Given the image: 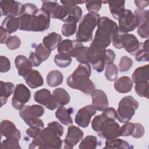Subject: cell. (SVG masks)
I'll return each instance as SVG.
<instances>
[{
	"instance_id": "50",
	"label": "cell",
	"mask_w": 149,
	"mask_h": 149,
	"mask_svg": "<svg viewBox=\"0 0 149 149\" xmlns=\"http://www.w3.org/2000/svg\"><path fill=\"white\" fill-rule=\"evenodd\" d=\"M134 130L131 136L133 138H136V139L142 137L145 132L143 126L139 123H134Z\"/></svg>"
},
{
	"instance_id": "21",
	"label": "cell",
	"mask_w": 149,
	"mask_h": 149,
	"mask_svg": "<svg viewBox=\"0 0 149 149\" xmlns=\"http://www.w3.org/2000/svg\"><path fill=\"white\" fill-rule=\"evenodd\" d=\"M23 78L28 86L31 88H38L42 86L44 84L43 77L40 73L36 70L32 69Z\"/></svg>"
},
{
	"instance_id": "31",
	"label": "cell",
	"mask_w": 149,
	"mask_h": 149,
	"mask_svg": "<svg viewBox=\"0 0 149 149\" xmlns=\"http://www.w3.org/2000/svg\"><path fill=\"white\" fill-rule=\"evenodd\" d=\"M148 40L144 42H140L138 50L135 54V59L137 62H148L149 61Z\"/></svg>"
},
{
	"instance_id": "32",
	"label": "cell",
	"mask_w": 149,
	"mask_h": 149,
	"mask_svg": "<svg viewBox=\"0 0 149 149\" xmlns=\"http://www.w3.org/2000/svg\"><path fill=\"white\" fill-rule=\"evenodd\" d=\"M63 76L62 73L57 70H54L48 73L47 76V83L51 87H55L63 82Z\"/></svg>"
},
{
	"instance_id": "4",
	"label": "cell",
	"mask_w": 149,
	"mask_h": 149,
	"mask_svg": "<svg viewBox=\"0 0 149 149\" xmlns=\"http://www.w3.org/2000/svg\"><path fill=\"white\" fill-rule=\"evenodd\" d=\"M100 16L97 13H88L81 19L76 33V38L80 42H87L93 39V33L97 26Z\"/></svg>"
},
{
	"instance_id": "30",
	"label": "cell",
	"mask_w": 149,
	"mask_h": 149,
	"mask_svg": "<svg viewBox=\"0 0 149 149\" xmlns=\"http://www.w3.org/2000/svg\"><path fill=\"white\" fill-rule=\"evenodd\" d=\"M78 22L73 17H69L66 19L61 29L62 34L66 37L73 35L77 30V23Z\"/></svg>"
},
{
	"instance_id": "13",
	"label": "cell",
	"mask_w": 149,
	"mask_h": 149,
	"mask_svg": "<svg viewBox=\"0 0 149 149\" xmlns=\"http://www.w3.org/2000/svg\"><path fill=\"white\" fill-rule=\"evenodd\" d=\"M38 10L37 7L33 3H26L23 5L21 13L19 16L20 19V30L29 31L31 19Z\"/></svg>"
},
{
	"instance_id": "55",
	"label": "cell",
	"mask_w": 149,
	"mask_h": 149,
	"mask_svg": "<svg viewBox=\"0 0 149 149\" xmlns=\"http://www.w3.org/2000/svg\"><path fill=\"white\" fill-rule=\"evenodd\" d=\"M29 60L30 61V62H31L32 66L33 67H37L39 66L41 64V62L38 59V58L36 56V54L34 52H31L30 55H29Z\"/></svg>"
},
{
	"instance_id": "37",
	"label": "cell",
	"mask_w": 149,
	"mask_h": 149,
	"mask_svg": "<svg viewBox=\"0 0 149 149\" xmlns=\"http://www.w3.org/2000/svg\"><path fill=\"white\" fill-rule=\"evenodd\" d=\"M34 53L38 59L43 62L49 58L51 51L45 47L42 43H40L36 46Z\"/></svg>"
},
{
	"instance_id": "44",
	"label": "cell",
	"mask_w": 149,
	"mask_h": 149,
	"mask_svg": "<svg viewBox=\"0 0 149 149\" xmlns=\"http://www.w3.org/2000/svg\"><path fill=\"white\" fill-rule=\"evenodd\" d=\"M134 125L132 122H126L120 127V136L127 137L131 136L133 132Z\"/></svg>"
},
{
	"instance_id": "14",
	"label": "cell",
	"mask_w": 149,
	"mask_h": 149,
	"mask_svg": "<svg viewBox=\"0 0 149 149\" xmlns=\"http://www.w3.org/2000/svg\"><path fill=\"white\" fill-rule=\"evenodd\" d=\"M96 111L92 105L82 107L77 111L75 115V123L81 127H87L89 125L92 116L95 114Z\"/></svg>"
},
{
	"instance_id": "27",
	"label": "cell",
	"mask_w": 149,
	"mask_h": 149,
	"mask_svg": "<svg viewBox=\"0 0 149 149\" xmlns=\"http://www.w3.org/2000/svg\"><path fill=\"white\" fill-rule=\"evenodd\" d=\"M82 42L77 40H70L65 39L61 41L58 47V53H65L70 56L73 51L79 46L82 45Z\"/></svg>"
},
{
	"instance_id": "1",
	"label": "cell",
	"mask_w": 149,
	"mask_h": 149,
	"mask_svg": "<svg viewBox=\"0 0 149 149\" xmlns=\"http://www.w3.org/2000/svg\"><path fill=\"white\" fill-rule=\"evenodd\" d=\"M91 74L90 64L80 63L72 74L68 76L66 83L73 89L80 90L86 95L91 94L95 88L94 83L90 79Z\"/></svg>"
},
{
	"instance_id": "25",
	"label": "cell",
	"mask_w": 149,
	"mask_h": 149,
	"mask_svg": "<svg viewBox=\"0 0 149 149\" xmlns=\"http://www.w3.org/2000/svg\"><path fill=\"white\" fill-rule=\"evenodd\" d=\"M61 41L62 36L55 32L49 33L42 39V44L51 51L58 48Z\"/></svg>"
},
{
	"instance_id": "47",
	"label": "cell",
	"mask_w": 149,
	"mask_h": 149,
	"mask_svg": "<svg viewBox=\"0 0 149 149\" xmlns=\"http://www.w3.org/2000/svg\"><path fill=\"white\" fill-rule=\"evenodd\" d=\"M139 20V24L148 21V11L144 9H137L134 10V13Z\"/></svg>"
},
{
	"instance_id": "43",
	"label": "cell",
	"mask_w": 149,
	"mask_h": 149,
	"mask_svg": "<svg viewBox=\"0 0 149 149\" xmlns=\"http://www.w3.org/2000/svg\"><path fill=\"white\" fill-rule=\"evenodd\" d=\"M106 119L108 118H107L102 113L95 116L91 122L92 129L97 132H99L101 128L102 123Z\"/></svg>"
},
{
	"instance_id": "24",
	"label": "cell",
	"mask_w": 149,
	"mask_h": 149,
	"mask_svg": "<svg viewBox=\"0 0 149 149\" xmlns=\"http://www.w3.org/2000/svg\"><path fill=\"white\" fill-rule=\"evenodd\" d=\"M148 65H146L136 69L132 74V80L135 84L148 82Z\"/></svg>"
},
{
	"instance_id": "57",
	"label": "cell",
	"mask_w": 149,
	"mask_h": 149,
	"mask_svg": "<svg viewBox=\"0 0 149 149\" xmlns=\"http://www.w3.org/2000/svg\"><path fill=\"white\" fill-rule=\"evenodd\" d=\"M134 3L137 7V9H143L147 7L149 4L148 1H134Z\"/></svg>"
},
{
	"instance_id": "52",
	"label": "cell",
	"mask_w": 149,
	"mask_h": 149,
	"mask_svg": "<svg viewBox=\"0 0 149 149\" xmlns=\"http://www.w3.org/2000/svg\"><path fill=\"white\" fill-rule=\"evenodd\" d=\"M42 130V129L37 126H29V127L27 129L26 133L29 137L34 139L39 134V133Z\"/></svg>"
},
{
	"instance_id": "39",
	"label": "cell",
	"mask_w": 149,
	"mask_h": 149,
	"mask_svg": "<svg viewBox=\"0 0 149 149\" xmlns=\"http://www.w3.org/2000/svg\"><path fill=\"white\" fill-rule=\"evenodd\" d=\"M19 140L18 138L13 137L6 138L2 141L1 148L2 149H18L21 148L19 145Z\"/></svg>"
},
{
	"instance_id": "6",
	"label": "cell",
	"mask_w": 149,
	"mask_h": 149,
	"mask_svg": "<svg viewBox=\"0 0 149 149\" xmlns=\"http://www.w3.org/2000/svg\"><path fill=\"white\" fill-rule=\"evenodd\" d=\"M113 47L117 49L124 48L128 53L134 55L138 50L140 42L136 37L129 33H118L112 40Z\"/></svg>"
},
{
	"instance_id": "8",
	"label": "cell",
	"mask_w": 149,
	"mask_h": 149,
	"mask_svg": "<svg viewBox=\"0 0 149 149\" xmlns=\"http://www.w3.org/2000/svg\"><path fill=\"white\" fill-rule=\"evenodd\" d=\"M139 25L138 17L129 10L125 9L123 14L118 19V29L121 33L133 31Z\"/></svg>"
},
{
	"instance_id": "15",
	"label": "cell",
	"mask_w": 149,
	"mask_h": 149,
	"mask_svg": "<svg viewBox=\"0 0 149 149\" xmlns=\"http://www.w3.org/2000/svg\"><path fill=\"white\" fill-rule=\"evenodd\" d=\"M84 133L79 127L70 125L68 128L67 134L63 140L64 148L68 149L73 148L83 137Z\"/></svg>"
},
{
	"instance_id": "9",
	"label": "cell",
	"mask_w": 149,
	"mask_h": 149,
	"mask_svg": "<svg viewBox=\"0 0 149 149\" xmlns=\"http://www.w3.org/2000/svg\"><path fill=\"white\" fill-rule=\"evenodd\" d=\"M51 16L41 8L38 9L37 13L31 19L29 31L41 32L49 27Z\"/></svg>"
},
{
	"instance_id": "17",
	"label": "cell",
	"mask_w": 149,
	"mask_h": 149,
	"mask_svg": "<svg viewBox=\"0 0 149 149\" xmlns=\"http://www.w3.org/2000/svg\"><path fill=\"white\" fill-rule=\"evenodd\" d=\"M92 105L99 111H103L108 107V100L105 93L100 89H95L91 93Z\"/></svg>"
},
{
	"instance_id": "49",
	"label": "cell",
	"mask_w": 149,
	"mask_h": 149,
	"mask_svg": "<svg viewBox=\"0 0 149 149\" xmlns=\"http://www.w3.org/2000/svg\"><path fill=\"white\" fill-rule=\"evenodd\" d=\"M10 69V62L9 59L5 56H0V72L1 73H6Z\"/></svg>"
},
{
	"instance_id": "34",
	"label": "cell",
	"mask_w": 149,
	"mask_h": 149,
	"mask_svg": "<svg viewBox=\"0 0 149 149\" xmlns=\"http://www.w3.org/2000/svg\"><path fill=\"white\" fill-rule=\"evenodd\" d=\"M118 148V149H132L133 146L130 144L127 141L120 139H115L113 140L105 141V146L104 148Z\"/></svg>"
},
{
	"instance_id": "12",
	"label": "cell",
	"mask_w": 149,
	"mask_h": 149,
	"mask_svg": "<svg viewBox=\"0 0 149 149\" xmlns=\"http://www.w3.org/2000/svg\"><path fill=\"white\" fill-rule=\"evenodd\" d=\"M70 100V97L64 88H56L52 91L49 102L45 107L53 111L60 107L67 105Z\"/></svg>"
},
{
	"instance_id": "18",
	"label": "cell",
	"mask_w": 149,
	"mask_h": 149,
	"mask_svg": "<svg viewBox=\"0 0 149 149\" xmlns=\"http://www.w3.org/2000/svg\"><path fill=\"white\" fill-rule=\"evenodd\" d=\"M45 112L44 107L39 105H24L21 109H20L19 115L20 118L25 121L29 118L37 117H41Z\"/></svg>"
},
{
	"instance_id": "33",
	"label": "cell",
	"mask_w": 149,
	"mask_h": 149,
	"mask_svg": "<svg viewBox=\"0 0 149 149\" xmlns=\"http://www.w3.org/2000/svg\"><path fill=\"white\" fill-rule=\"evenodd\" d=\"M51 97V91L47 88H42L36 91L34 99L37 103L46 107L49 102Z\"/></svg>"
},
{
	"instance_id": "36",
	"label": "cell",
	"mask_w": 149,
	"mask_h": 149,
	"mask_svg": "<svg viewBox=\"0 0 149 149\" xmlns=\"http://www.w3.org/2000/svg\"><path fill=\"white\" fill-rule=\"evenodd\" d=\"M98 145L97 139L94 136H87L79 144L80 149H95Z\"/></svg>"
},
{
	"instance_id": "41",
	"label": "cell",
	"mask_w": 149,
	"mask_h": 149,
	"mask_svg": "<svg viewBox=\"0 0 149 149\" xmlns=\"http://www.w3.org/2000/svg\"><path fill=\"white\" fill-rule=\"evenodd\" d=\"M132 59L127 56H123L121 57L119 63V70L120 72H127L132 68Z\"/></svg>"
},
{
	"instance_id": "48",
	"label": "cell",
	"mask_w": 149,
	"mask_h": 149,
	"mask_svg": "<svg viewBox=\"0 0 149 149\" xmlns=\"http://www.w3.org/2000/svg\"><path fill=\"white\" fill-rule=\"evenodd\" d=\"M24 122L26 123V125H27L29 126H37L41 128V129H43L44 128V122L41 119H40V118H30Z\"/></svg>"
},
{
	"instance_id": "22",
	"label": "cell",
	"mask_w": 149,
	"mask_h": 149,
	"mask_svg": "<svg viewBox=\"0 0 149 149\" xmlns=\"http://www.w3.org/2000/svg\"><path fill=\"white\" fill-rule=\"evenodd\" d=\"M133 81L128 76H122L115 80L114 88L116 91L125 94L130 92L133 87Z\"/></svg>"
},
{
	"instance_id": "2",
	"label": "cell",
	"mask_w": 149,
	"mask_h": 149,
	"mask_svg": "<svg viewBox=\"0 0 149 149\" xmlns=\"http://www.w3.org/2000/svg\"><path fill=\"white\" fill-rule=\"evenodd\" d=\"M119 29L116 22L109 17H100L97 24L94 38L90 44V46L100 48L106 49L112 42L113 37L118 33Z\"/></svg>"
},
{
	"instance_id": "46",
	"label": "cell",
	"mask_w": 149,
	"mask_h": 149,
	"mask_svg": "<svg viewBox=\"0 0 149 149\" xmlns=\"http://www.w3.org/2000/svg\"><path fill=\"white\" fill-rule=\"evenodd\" d=\"M149 21H147L139 25L137 28V34L142 38H148L149 37Z\"/></svg>"
},
{
	"instance_id": "20",
	"label": "cell",
	"mask_w": 149,
	"mask_h": 149,
	"mask_svg": "<svg viewBox=\"0 0 149 149\" xmlns=\"http://www.w3.org/2000/svg\"><path fill=\"white\" fill-rule=\"evenodd\" d=\"M15 63L17 69L18 74L23 77H25L32 70L33 66L31 62L29 59L24 55H17L15 58Z\"/></svg>"
},
{
	"instance_id": "16",
	"label": "cell",
	"mask_w": 149,
	"mask_h": 149,
	"mask_svg": "<svg viewBox=\"0 0 149 149\" xmlns=\"http://www.w3.org/2000/svg\"><path fill=\"white\" fill-rule=\"evenodd\" d=\"M23 5L15 1H1V16H19Z\"/></svg>"
},
{
	"instance_id": "7",
	"label": "cell",
	"mask_w": 149,
	"mask_h": 149,
	"mask_svg": "<svg viewBox=\"0 0 149 149\" xmlns=\"http://www.w3.org/2000/svg\"><path fill=\"white\" fill-rule=\"evenodd\" d=\"M41 2V9L48 13L51 18L65 22L69 14L70 7L65 5H59L56 1H42Z\"/></svg>"
},
{
	"instance_id": "28",
	"label": "cell",
	"mask_w": 149,
	"mask_h": 149,
	"mask_svg": "<svg viewBox=\"0 0 149 149\" xmlns=\"http://www.w3.org/2000/svg\"><path fill=\"white\" fill-rule=\"evenodd\" d=\"M109 5V8L111 13L113 17L118 20L123 14L125 11V1H107Z\"/></svg>"
},
{
	"instance_id": "40",
	"label": "cell",
	"mask_w": 149,
	"mask_h": 149,
	"mask_svg": "<svg viewBox=\"0 0 149 149\" xmlns=\"http://www.w3.org/2000/svg\"><path fill=\"white\" fill-rule=\"evenodd\" d=\"M148 86L149 83L146 82L144 83L136 84L134 86V90L136 94L141 97H145L148 99Z\"/></svg>"
},
{
	"instance_id": "54",
	"label": "cell",
	"mask_w": 149,
	"mask_h": 149,
	"mask_svg": "<svg viewBox=\"0 0 149 149\" xmlns=\"http://www.w3.org/2000/svg\"><path fill=\"white\" fill-rule=\"evenodd\" d=\"M0 32H1L0 42L1 44H6L8 40L10 37V34L6 30L3 29L1 26L0 27Z\"/></svg>"
},
{
	"instance_id": "53",
	"label": "cell",
	"mask_w": 149,
	"mask_h": 149,
	"mask_svg": "<svg viewBox=\"0 0 149 149\" xmlns=\"http://www.w3.org/2000/svg\"><path fill=\"white\" fill-rule=\"evenodd\" d=\"M48 126L52 127L58 134L59 135L62 137L63 134V126L58 122L56 121H53L48 124Z\"/></svg>"
},
{
	"instance_id": "5",
	"label": "cell",
	"mask_w": 149,
	"mask_h": 149,
	"mask_svg": "<svg viewBox=\"0 0 149 149\" xmlns=\"http://www.w3.org/2000/svg\"><path fill=\"white\" fill-rule=\"evenodd\" d=\"M139 107V102L132 96L127 95L120 100L116 111V119L121 123L130 121Z\"/></svg>"
},
{
	"instance_id": "51",
	"label": "cell",
	"mask_w": 149,
	"mask_h": 149,
	"mask_svg": "<svg viewBox=\"0 0 149 149\" xmlns=\"http://www.w3.org/2000/svg\"><path fill=\"white\" fill-rule=\"evenodd\" d=\"M115 58V52L111 49H106L105 54V64L108 65L113 63V61Z\"/></svg>"
},
{
	"instance_id": "29",
	"label": "cell",
	"mask_w": 149,
	"mask_h": 149,
	"mask_svg": "<svg viewBox=\"0 0 149 149\" xmlns=\"http://www.w3.org/2000/svg\"><path fill=\"white\" fill-rule=\"evenodd\" d=\"M1 26L9 34L13 33L20 27V19L16 16H6L2 21Z\"/></svg>"
},
{
	"instance_id": "11",
	"label": "cell",
	"mask_w": 149,
	"mask_h": 149,
	"mask_svg": "<svg viewBox=\"0 0 149 149\" xmlns=\"http://www.w3.org/2000/svg\"><path fill=\"white\" fill-rule=\"evenodd\" d=\"M120 126L112 119H106L102 123L101 128L97 132L98 136L108 140H113L120 136Z\"/></svg>"
},
{
	"instance_id": "26",
	"label": "cell",
	"mask_w": 149,
	"mask_h": 149,
	"mask_svg": "<svg viewBox=\"0 0 149 149\" xmlns=\"http://www.w3.org/2000/svg\"><path fill=\"white\" fill-rule=\"evenodd\" d=\"M15 88L14 84L11 82L0 81V101L1 107L6 103L9 97L14 93Z\"/></svg>"
},
{
	"instance_id": "45",
	"label": "cell",
	"mask_w": 149,
	"mask_h": 149,
	"mask_svg": "<svg viewBox=\"0 0 149 149\" xmlns=\"http://www.w3.org/2000/svg\"><path fill=\"white\" fill-rule=\"evenodd\" d=\"M5 44L8 49L10 50H15L20 47L21 41L17 36H12L8 40Z\"/></svg>"
},
{
	"instance_id": "3",
	"label": "cell",
	"mask_w": 149,
	"mask_h": 149,
	"mask_svg": "<svg viewBox=\"0 0 149 149\" xmlns=\"http://www.w3.org/2000/svg\"><path fill=\"white\" fill-rule=\"evenodd\" d=\"M62 145L61 136L52 127L48 126L33 139L29 148H61Z\"/></svg>"
},
{
	"instance_id": "10",
	"label": "cell",
	"mask_w": 149,
	"mask_h": 149,
	"mask_svg": "<svg viewBox=\"0 0 149 149\" xmlns=\"http://www.w3.org/2000/svg\"><path fill=\"white\" fill-rule=\"evenodd\" d=\"M31 91L23 84H18L15 87L12 98V107L17 110L21 109L30 99Z\"/></svg>"
},
{
	"instance_id": "38",
	"label": "cell",
	"mask_w": 149,
	"mask_h": 149,
	"mask_svg": "<svg viewBox=\"0 0 149 149\" xmlns=\"http://www.w3.org/2000/svg\"><path fill=\"white\" fill-rule=\"evenodd\" d=\"M118 69L113 63L108 65L106 66L105 71V78L110 81L115 80L118 77Z\"/></svg>"
},
{
	"instance_id": "56",
	"label": "cell",
	"mask_w": 149,
	"mask_h": 149,
	"mask_svg": "<svg viewBox=\"0 0 149 149\" xmlns=\"http://www.w3.org/2000/svg\"><path fill=\"white\" fill-rule=\"evenodd\" d=\"M86 1H73V0H70V1H61V3L62 5H65L66 6H68L70 8L74 7L75 6H77V5L79 4H82L85 3Z\"/></svg>"
},
{
	"instance_id": "35",
	"label": "cell",
	"mask_w": 149,
	"mask_h": 149,
	"mask_svg": "<svg viewBox=\"0 0 149 149\" xmlns=\"http://www.w3.org/2000/svg\"><path fill=\"white\" fill-rule=\"evenodd\" d=\"M72 57L65 53H58L54 56L55 63L62 68L69 66L72 63Z\"/></svg>"
},
{
	"instance_id": "42",
	"label": "cell",
	"mask_w": 149,
	"mask_h": 149,
	"mask_svg": "<svg viewBox=\"0 0 149 149\" xmlns=\"http://www.w3.org/2000/svg\"><path fill=\"white\" fill-rule=\"evenodd\" d=\"M87 10L89 13H97L101 9L102 1H86L85 2Z\"/></svg>"
},
{
	"instance_id": "23",
	"label": "cell",
	"mask_w": 149,
	"mask_h": 149,
	"mask_svg": "<svg viewBox=\"0 0 149 149\" xmlns=\"http://www.w3.org/2000/svg\"><path fill=\"white\" fill-rule=\"evenodd\" d=\"M73 112V108H66L62 106L58 108L55 115L61 123L66 126H69L73 123V120L71 117Z\"/></svg>"
},
{
	"instance_id": "19",
	"label": "cell",
	"mask_w": 149,
	"mask_h": 149,
	"mask_svg": "<svg viewBox=\"0 0 149 149\" xmlns=\"http://www.w3.org/2000/svg\"><path fill=\"white\" fill-rule=\"evenodd\" d=\"M1 134L5 138L15 137L20 139L21 133L15 125L9 120H3L1 122Z\"/></svg>"
}]
</instances>
